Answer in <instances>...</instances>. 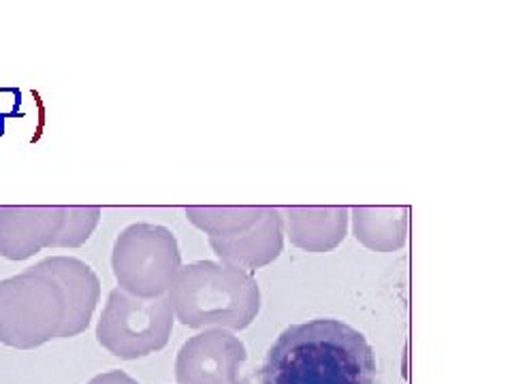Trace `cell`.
Instances as JSON below:
<instances>
[{"label":"cell","instance_id":"cell-1","mask_svg":"<svg viewBox=\"0 0 512 384\" xmlns=\"http://www.w3.org/2000/svg\"><path fill=\"white\" fill-rule=\"evenodd\" d=\"M261 384H380L372 344L338 318L286 327L256 372Z\"/></svg>","mask_w":512,"mask_h":384},{"label":"cell","instance_id":"cell-12","mask_svg":"<svg viewBox=\"0 0 512 384\" xmlns=\"http://www.w3.org/2000/svg\"><path fill=\"white\" fill-rule=\"evenodd\" d=\"M267 205H222V207H186V218L205 235L214 239H231L244 235L261 222Z\"/></svg>","mask_w":512,"mask_h":384},{"label":"cell","instance_id":"cell-2","mask_svg":"<svg viewBox=\"0 0 512 384\" xmlns=\"http://www.w3.org/2000/svg\"><path fill=\"white\" fill-rule=\"evenodd\" d=\"M167 301L173 318L190 329H248L261 312V288L246 269L197 261L180 269Z\"/></svg>","mask_w":512,"mask_h":384},{"label":"cell","instance_id":"cell-5","mask_svg":"<svg viewBox=\"0 0 512 384\" xmlns=\"http://www.w3.org/2000/svg\"><path fill=\"white\" fill-rule=\"evenodd\" d=\"M173 312L167 297L139 299L114 288L96 325V340L122 361L150 357L169 344Z\"/></svg>","mask_w":512,"mask_h":384},{"label":"cell","instance_id":"cell-8","mask_svg":"<svg viewBox=\"0 0 512 384\" xmlns=\"http://www.w3.org/2000/svg\"><path fill=\"white\" fill-rule=\"evenodd\" d=\"M32 269L52 276L62 288L67 314H64L58 340L75 338V335L84 333L90 325L96 303L101 299V280L96 276V271L86 261L75 259V256H47L37 265H32Z\"/></svg>","mask_w":512,"mask_h":384},{"label":"cell","instance_id":"cell-3","mask_svg":"<svg viewBox=\"0 0 512 384\" xmlns=\"http://www.w3.org/2000/svg\"><path fill=\"white\" fill-rule=\"evenodd\" d=\"M60 284L37 269L0 280V344L32 350L60 338L64 323Z\"/></svg>","mask_w":512,"mask_h":384},{"label":"cell","instance_id":"cell-13","mask_svg":"<svg viewBox=\"0 0 512 384\" xmlns=\"http://www.w3.org/2000/svg\"><path fill=\"white\" fill-rule=\"evenodd\" d=\"M101 207L96 205H64V222L56 248L84 246L99 227Z\"/></svg>","mask_w":512,"mask_h":384},{"label":"cell","instance_id":"cell-9","mask_svg":"<svg viewBox=\"0 0 512 384\" xmlns=\"http://www.w3.org/2000/svg\"><path fill=\"white\" fill-rule=\"evenodd\" d=\"M284 235L295 248L325 254L338 248L348 233L350 210L342 205L282 207Z\"/></svg>","mask_w":512,"mask_h":384},{"label":"cell","instance_id":"cell-7","mask_svg":"<svg viewBox=\"0 0 512 384\" xmlns=\"http://www.w3.org/2000/svg\"><path fill=\"white\" fill-rule=\"evenodd\" d=\"M64 222V205L0 207V256L26 261L43 248H56Z\"/></svg>","mask_w":512,"mask_h":384},{"label":"cell","instance_id":"cell-10","mask_svg":"<svg viewBox=\"0 0 512 384\" xmlns=\"http://www.w3.org/2000/svg\"><path fill=\"white\" fill-rule=\"evenodd\" d=\"M210 248L216 252L220 263L252 271L274 263L284 248V220L280 207H267L261 222L231 239L210 237Z\"/></svg>","mask_w":512,"mask_h":384},{"label":"cell","instance_id":"cell-6","mask_svg":"<svg viewBox=\"0 0 512 384\" xmlns=\"http://www.w3.org/2000/svg\"><path fill=\"white\" fill-rule=\"evenodd\" d=\"M248 359L244 342L227 329H203L175 357L178 384H250L242 376Z\"/></svg>","mask_w":512,"mask_h":384},{"label":"cell","instance_id":"cell-4","mask_svg":"<svg viewBox=\"0 0 512 384\" xmlns=\"http://www.w3.org/2000/svg\"><path fill=\"white\" fill-rule=\"evenodd\" d=\"M111 269L124 293L139 299L165 297L182 269L178 239L160 224H128L114 242Z\"/></svg>","mask_w":512,"mask_h":384},{"label":"cell","instance_id":"cell-14","mask_svg":"<svg viewBox=\"0 0 512 384\" xmlns=\"http://www.w3.org/2000/svg\"><path fill=\"white\" fill-rule=\"evenodd\" d=\"M86 384H139V382L133 376H128L126 372H122V370H109V372L94 376Z\"/></svg>","mask_w":512,"mask_h":384},{"label":"cell","instance_id":"cell-11","mask_svg":"<svg viewBox=\"0 0 512 384\" xmlns=\"http://www.w3.org/2000/svg\"><path fill=\"white\" fill-rule=\"evenodd\" d=\"M352 235L357 242L374 252H395L406 246L408 207L357 205L350 210Z\"/></svg>","mask_w":512,"mask_h":384}]
</instances>
